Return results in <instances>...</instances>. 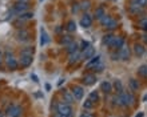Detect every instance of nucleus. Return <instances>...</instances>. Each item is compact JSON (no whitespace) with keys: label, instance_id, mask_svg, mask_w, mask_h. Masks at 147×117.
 <instances>
[{"label":"nucleus","instance_id":"cd10ccee","mask_svg":"<svg viewBox=\"0 0 147 117\" xmlns=\"http://www.w3.org/2000/svg\"><path fill=\"white\" fill-rule=\"evenodd\" d=\"M67 31L68 32H75L76 31V23H75L74 20H70V21L67 23Z\"/></svg>","mask_w":147,"mask_h":117},{"label":"nucleus","instance_id":"7ed1b4c3","mask_svg":"<svg viewBox=\"0 0 147 117\" xmlns=\"http://www.w3.org/2000/svg\"><path fill=\"white\" fill-rule=\"evenodd\" d=\"M56 112H59L62 114H71L72 113V105L67 104L64 101H60L56 104Z\"/></svg>","mask_w":147,"mask_h":117},{"label":"nucleus","instance_id":"c9c22d12","mask_svg":"<svg viewBox=\"0 0 147 117\" xmlns=\"http://www.w3.org/2000/svg\"><path fill=\"white\" fill-rule=\"evenodd\" d=\"M116 27H118V23H116L115 20L112 19V21H111V23H110V24H109V25H107V27H106V28H107V29H115Z\"/></svg>","mask_w":147,"mask_h":117},{"label":"nucleus","instance_id":"6ab92c4d","mask_svg":"<svg viewBox=\"0 0 147 117\" xmlns=\"http://www.w3.org/2000/svg\"><path fill=\"white\" fill-rule=\"evenodd\" d=\"M114 37H115V36L112 35V33H107V35L103 36V40H102V43L105 44V45H107V47H110V45H111V43L114 41Z\"/></svg>","mask_w":147,"mask_h":117},{"label":"nucleus","instance_id":"f3484780","mask_svg":"<svg viewBox=\"0 0 147 117\" xmlns=\"http://www.w3.org/2000/svg\"><path fill=\"white\" fill-rule=\"evenodd\" d=\"M100 90H103V92H105L106 94H110L112 92V84L110 81H103L100 84Z\"/></svg>","mask_w":147,"mask_h":117},{"label":"nucleus","instance_id":"7c9ffc66","mask_svg":"<svg viewBox=\"0 0 147 117\" xmlns=\"http://www.w3.org/2000/svg\"><path fill=\"white\" fill-rule=\"evenodd\" d=\"M138 73L140 76H143V77H147V65H140L138 68Z\"/></svg>","mask_w":147,"mask_h":117},{"label":"nucleus","instance_id":"f8f14e48","mask_svg":"<svg viewBox=\"0 0 147 117\" xmlns=\"http://www.w3.org/2000/svg\"><path fill=\"white\" fill-rule=\"evenodd\" d=\"M62 96H63V101L67 102V104H74L75 102V98H74L72 93L67 89H62Z\"/></svg>","mask_w":147,"mask_h":117},{"label":"nucleus","instance_id":"b1692460","mask_svg":"<svg viewBox=\"0 0 147 117\" xmlns=\"http://www.w3.org/2000/svg\"><path fill=\"white\" fill-rule=\"evenodd\" d=\"M99 21H100V24L103 25V27H107V25H109V24L112 21V17L110 15H105L100 20H99Z\"/></svg>","mask_w":147,"mask_h":117},{"label":"nucleus","instance_id":"473e14b6","mask_svg":"<svg viewBox=\"0 0 147 117\" xmlns=\"http://www.w3.org/2000/svg\"><path fill=\"white\" fill-rule=\"evenodd\" d=\"M91 44L88 43V41H86V40H83V41H80V44H79V51H84L86 48H88Z\"/></svg>","mask_w":147,"mask_h":117},{"label":"nucleus","instance_id":"f03ea898","mask_svg":"<svg viewBox=\"0 0 147 117\" xmlns=\"http://www.w3.org/2000/svg\"><path fill=\"white\" fill-rule=\"evenodd\" d=\"M4 58H5V64H7L8 69L16 70L19 68V61H18V58L15 57V55L11 51H7L4 53Z\"/></svg>","mask_w":147,"mask_h":117},{"label":"nucleus","instance_id":"20e7f679","mask_svg":"<svg viewBox=\"0 0 147 117\" xmlns=\"http://www.w3.org/2000/svg\"><path fill=\"white\" fill-rule=\"evenodd\" d=\"M16 39L19 40V41H22V43L30 41V40H31V33H30V31L24 29V28L18 29V32H16Z\"/></svg>","mask_w":147,"mask_h":117},{"label":"nucleus","instance_id":"de8ad7c7","mask_svg":"<svg viewBox=\"0 0 147 117\" xmlns=\"http://www.w3.org/2000/svg\"><path fill=\"white\" fill-rule=\"evenodd\" d=\"M0 65H1V60H0Z\"/></svg>","mask_w":147,"mask_h":117},{"label":"nucleus","instance_id":"09e8293b","mask_svg":"<svg viewBox=\"0 0 147 117\" xmlns=\"http://www.w3.org/2000/svg\"><path fill=\"white\" fill-rule=\"evenodd\" d=\"M40 1H43V0H40Z\"/></svg>","mask_w":147,"mask_h":117},{"label":"nucleus","instance_id":"1a4fd4ad","mask_svg":"<svg viewBox=\"0 0 147 117\" xmlns=\"http://www.w3.org/2000/svg\"><path fill=\"white\" fill-rule=\"evenodd\" d=\"M123 45H124L123 37H122V36H115V37H114V41H112L111 45H110V48L114 49V51H118V49H120Z\"/></svg>","mask_w":147,"mask_h":117},{"label":"nucleus","instance_id":"a211bd4d","mask_svg":"<svg viewBox=\"0 0 147 117\" xmlns=\"http://www.w3.org/2000/svg\"><path fill=\"white\" fill-rule=\"evenodd\" d=\"M134 53H135L136 56H143L144 53H146V48H144V45L136 43L135 45H134Z\"/></svg>","mask_w":147,"mask_h":117},{"label":"nucleus","instance_id":"393cba45","mask_svg":"<svg viewBox=\"0 0 147 117\" xmlns=\"http://www.w3.org/2000/svg\"><path fill=\"white\" fill-rule=\"evenodd\" d=\"M72 41H74L72 36H71V35H64L62 37V40H60V44H63V45H66V47H67V45H68L70 43H72Z\"/></svg>","mask_w":147,"mask_h":117},{"label":"nucleus","instance_id":"58836bf2","mask_svg":"<svg viewBox=\"0 0 147 117\" xmlns=\"http://www.w3.org/2000/svg\"><path fill=\"white\" fill-rule=\"evenodd\" d=\"M136 1H138V5H140L142 8L147 7V0H136Z\"/></svg>","mask_w":147,"mask_h":117},{"label":"nucleus","instance_id":"ea45409f","mask_svg":"<svg viewBox=\"0 0 147 117\" xmlns=\"http://www.w3.org/2000/svg\"><path fill=\"white\" fill-rule=\"evenodd\" d=\"M54 117H74L72 113L71 114H62V113H59V112H56V113L54 114Z\"/></svg>","mask_w":147,"mask_h":117},{"label":"nucleus","instance_id":"e433bc0d","mask_svg":"<svg viewBox=\"0 0 147 117\" xmlns=\"http://www.w3.org/2000/svg\"><path fill=\"white\" fill-rule=\"evenodd\" d=\"M80 117H95V114L92 113V112H88V110H84L83 113H82Z\"/></svg>","mask_w":147,"mask_h":117},{"label":"nucleus","instance_id":"a18cd8bd","mask_svg":"<svg viewBox=\"0 0 147 117\" xmlns=\"http://www.w3.org/2000/svg\"><path fill=\"white\" fill-rule=\"evenodd\" d=\"M1 58H3V52L0 51V60H1Z\"/></svg>","mask_w":147,"mask_h":117},{"label":"nucleus","instance_id":"49530a36","mask_svg":"<svg viewBox=\"0 0 147 117\" xmlns=\"http://www.w3.org/2000/svg\"><path fill=\"white\" fill-rule=\"evenodd\" d=\"M18 1H26V3H28L30 0H18Z\"/></svg>","mask_w":147,"mask_h":117},{"label":"nucleus","instance_id":"aec40b11","mask_svg":"<svg viewBox=\"0 0 147 117\" xmlns=\"http://www.w3.org/2000/svg\"><path fill=\"white\" fill-rule=\"evenodd\" d=\"M112 89L115 90L116 93H119V92H123V84L120 80H115L114 84H112Z\"/></svg>","mask_w":147,"mask_h":117},{"label":"nucleus","instance_id":"423d86ee","mask_svg":"<svg viewBox=\"0 0 147 117\" xmlns=\"http://www.w3.org/2000/svg\"><path fill=\"white\" fill-rule=\"evenodd\" d=\"M71 93H72L74 98H75V101H80L83 96H84V90H83V86L80 85H75L71 90Z\"/></svg>","mask_w":147,"mask_h":117},{"label":"nucleus","instance_id":"39448f33","mask_svg":"<svg viewBox=\"0 0 147 117\" xmlns=\"http://www.w3.org/2000/svg\"><path fill=\"white\" fill-rule=\"evenodd\" d=\"M19 65L20 66H24V68H27V66H30L32 64V61H34V57H32V55H27V53H20V57H19Z\"/></svg>","mask_w":147,"mask_h":117},{"label":"nucleus","instance_id":"c85d7f7f","mask_svg":"<svg viewBox=\"0 0 147 117\" xmlns=\"http://www.w3.org/2000/svg\"><path fill=\"white\" fill-rule=\"evenodd\" d=\"M79 5H80V9L86 11V9H88V8L91 7V1H90V0H83Z\"/></svg>","mask_w":147,"mask_h":117},{"label":"nucleus","instance_id":"72a5a7b5","mask_svg":"<svg viewBox=\"0 0 147 117\" xmlns=\"http://www.w3.org/2000/svg\"><path fill=\"white\" fill-rule=\"evenodd\" d=\"M105 69V65H103V64H102V61L99 62V64H96V65L94 66L92 68V70L94 72H102V70Z\"/></svg>","mask_w":147,"mask_h":117},{"label":"nucleus","instance_id":"412c9836","mask_svg":"<svg viewBox=\"0 0 147 117\" xmlns=\"http://www.w3.org/2000/svg\"><path fill=\"white\" fill-rule=\"evenodd\" d=\"M128 86H130V89L131 90H139V81L135 80V78H131L130 81H128Z\"/></svg>","mask_w":147,"mask_h":117},{"label":"nucleus","instance_id":"bb28decb","mask_svg":"<svg viewBox=\"0 0 147 117\" xmlns=\"http://www.w3.org/2000/svg\"><path fill=\"white\" fill-rule=\"evenodd\" d=\"M34 17V13H31V12H23V13H20L19 15V19L20 20H30Z\"/></svg>","mask_w":147,"mask_h":117},{"label":"nucleus","instance_id":"4c0bfd02","mask_svg":"<svg viewBox=\"0 0 147 117\" xmlns=\"http://www.w3.org/2000/svg\"><path fill=\"white\" fill-rule=\"evenodd\" d=\"M139 25L143 28V29H146V31H147V19H142V20H140Z\"/></svg>","mask_w":147,"mask_h":117},{"label":"nucleus","instance_id":"c03bdc74","mask_svg":"<svg viewBox=\"0 0 147 117\" xmlns=\"http://www.w3.org/2000/svg\"><path fill=\"white\" fill-rule=\"evenodd\" d=\"M143 116H144V114H143V112H140V113H138L135 117H143Z\"/></svg>","mask_w":147,"mask_h":117},{"label":"nucleus","instance_id":"2eb2a0df","mask_svg":"<svg viewBox=\"0 0 147 117\" xmlns=\"http://www.w3.org/2000/svg\"><path fill=\"white\" fill-rule=\"evenodd\" d=\"M102 61V56L100 55H96V56H92V57L88 60V62L86 64V66L88 68V69H92L94 66L96 65V64H99V62Z\"/></svg>","mask_w":147,"mask_h":117},{"label":"nucleus","instance_id":"5701e85b","mask_svg":"<svg viewBox=\"0 0 147 117\" xmlns=\"http://www.w3.org/2000/svg\"><path fill=\"white\" fill-rule=\"evenodd\" d=\"M76 51H79V45H78V43L72 41V43H70L68 45H67V52H68V53H72V52H76Z\"/></svg>","mask_w":147,"mask_h":117},{"label":"nucleus","instance_id":"dca6fc26","mask_svg":"<svg viewBox=\"0 0 147 117\" xmlns=\"http://www.w3.org/2000/svg\"><path fill=\"white\" fill-rule=\"evenodd\" d=\"M94 53H95V49L90 45L88 48H86L84 51H82V60H90L94 56Z\"/></svg>","mask_w":147,"mask_h":117},{"label":"nucleus","instance_id":"9d476101","mask_svg":"<svg viewBox=\"0 0 147 117\" xmlns=\"http://www.w3.org/2000/svg\"><path fill=\"white\" fill-rule=\"evenodd\" d=\"M79 60H82V52L80 51H76V52H72V53H68V64L74 65V64H76Z\"/></svg>","mask_w":147,"mask_h":117},{"label":"nucleus","instance_id":"a19ab883","mask_svg":"<svg viewBox=\"0 0 147 117\" xmlns=\"http://www.w3.org/2000/svg\"><path fill=\"white\" fill-rule=\"evenodd\" d=\"M79 9H80V5L79 4H74V7H72V12H79Z\"/></svg>","mask_w":147,"mask_h":117},{"label":"nucleus","instance_id":"a878e982","mask_svg":"<svg viewBox=\"0 0 147 117\" xmlns=\"http://www.w3.org/2000/svg\"><path fill=\"white\" fill-rule=\"evenodd\" d=\"M94 104H95V102L91 101L90 98H87V100L83 102V108H84V110H91L94 108Z\"/></svg>","mask_w":147,"mask_h":117},{"label":"nucleus","instance_id":"6e6552de","mask_svg":"<svg viewBox=\"0 0 147 117\" xmlns=\"http://www.w3.org/2000/svg\"><path fill=\"white\" fill-rule=\"evenodd\" d=\"M118 56H119V60H122V61L130 60V48L123 45L120 49H118Z\"/></svg>","mask_w":147,"mask_h":117},{"label":"nucleus","instance_id":"f257e3e1","mask_svg":"<svg viewBox=\"0 0 147 117\" xmlns=\"http://www.w3.org/2000/svg\"><path fill=\"white\" fill-rule=\"evenodd\" d=\"M134 96H132L131 93H127V92H119V93L116 94L115 97V102L116 105L119 106H128L131 105V104H134Z\"/></svg>","mask_w":147,"mask_h":117},{"label":"nucleus","instance_id":"f704fd0d","mask_svg":"<svg viewBox=\"0 0 147 117\" xmlns=\"http://www.w3.org/2000/svg\"><path fill=\"white\" fill-rule=\"evenodd\" d=\"M22 53H27V55H34V48L32 47H26L22 51Z\"/></svg>","mask_w":147,"mask_h":117},{"label":"nucleus","instance_id":"37998d69","mask_svg":"<svg viewBox=\"0 0 147 117\" xmlns=\"http://www.w3.org/2000/svg\"><path fill=\"white\" fill-rule=\"evenodd\" d=\"M63 81H64V78H60V80H59V82H58V85H62Z\"/></svg>","mask_w":147,"mask_h":117},{"label":"nucleus","instance_id":"0eeeda50","mask_svg":"<svg viewBox=\"0 0 147 117\" xmlns=\"http://www.w3.org/2000/svg\"><path fill=\"white\" fill-rule=\"evenodd\" d=\"M28 8H30V4L26 3V1H16L15 5H13V11L16 13H23V12H27Z\"/></svg>","mask_w":147,"mask_h":117},{"label":"nucleus","instance_id":"2f4dec72","mask_svg":"<svg viewBox=\"0 0 147 117\" xmlns=\"http://www.w3.org/2000/svg\"><path fill=\"white\" fill-rule=\"evenodd\" d=\"M48 36H47L46 31L44 29H42V39H40V45H46L47 41H48V39H47Z\"/></svg>","mask_w":147,"mask_h":117},{"label":"nucleus","instance_id":"c756f323","mask_svg":"<svg viewBox=\"0 0 147 117\" xmlns=\"http://www.w3.org/2000/svg\"><path fill=\"white\" fill-rule=\"evenodd\" d=\"M88 98L91 100V101H94V102H98V101H99V93L94 90V92H91V93H90Z\"/></svg>","mask_w":147,"mask_h":117},{"label":"nucleus","instance_id":"ddd939ff","mask_svg":"<svg viewBox=\"0 0 147 117\" xmlns=\"http://www.w3.org/2000/svg\"><path fill=\"white\" fill-rule=\"evenodd\" d=\"M91 24H92V17H91L88 13H84L80 19V27L88 28V27H91Z\"/></svg>","mask_w":147,"mask_h":117},{"label":"nucleus","instance_id":"79ce46f5","mask_svg":"<svg viewBox=\"0 0 147 117\" xmlns=\"http://www.w3.org/2000/svg\"><path fill=\"white\" fill-rule=\"evenodd\" d=\"M31 78H34V81H35V82H38V81H39V80H38V77H36L35 74H31Z\"/></svg>","mask_w":147,"mask_h":117},{"label":"nucleus","instance_id":"4468645a","mask_svg":"<svg viewBox=\"0 0 147 117\" xmlns=\"http://www.w3.org/2000/svg\"><path fill=\"white\" fill-rule=\"evenodd\" d=\"M96 76H95V74L94 73H88V74H86L84 77H83V84H84V85H94V84H95V82H96Z\"/></svg>","mask_w":147,"mask_h":117},{"label":"nucleus","instance_id":"4be33fe9","mask_svg":"<svg viewBox=\"0 0 147 117\" xmlns=\"http://www.w3.org/2000/svg\"><path fill=\"white\" fill-rule=\"evenodd\" d=\"M105 15H106V11H105V8H103V7L96 8V11H95V13H94V16H95V19H98V20H100Z\"/></svg>","mask_w":147,"mask_h":117},{"label":"nucleus","instance_id":"9b49d317","mask_svg":"<svg viewBox=\"0 0 147 117\" xmlns=\"http://www.w3.org/2000/svg\"><path fill=\"white\" fill-rule=\"evenodd\" d=\"M22 108L19 105H11L8 109V117H20L22 114Z\"/></svg>","mask_w":147,"mask_h":117}]
</instances>
